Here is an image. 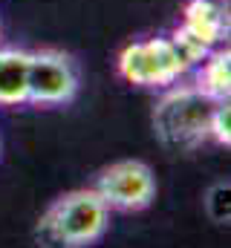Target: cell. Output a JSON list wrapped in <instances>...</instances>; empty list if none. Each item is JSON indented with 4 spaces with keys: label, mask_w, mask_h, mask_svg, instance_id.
Wrapping results in <instances>:
<instances>
[{
    "label": "cell",
    "mask_w": 231,
    "mask_h": 248,
    "mask_svg": "<svg viewBox=\"0 0 231 248\" xmlns=\"http://www.w3.org/2000/svg\"><path fill=\"white\" fill-rule=\"evenodd\" d=\"M110 208L93 187H78L52 202L38 222L41 248H87L104 237Z\"/></svg>",
    "instance_id": "cell-1"
},
{
    "label": "cell",
    "mask_w": 231,
    "mask_h": 248,
    "mask_svg": "<svg viewBox=\"0 0 231 248\" xmlns=\"http://www.w3.org/2000/svg\"><path fill=\"white\" fill-rule=\"evenodd\" d=\"M214 101L194 84H173L153 107V130L171 150H197L208 141Z\"/></svg>",
    "instance_id": "cell-2"
},
{
    "label": "cell",
    "mask_w": 231,
    "mask_h": 248,
    "mask_svg": "<svg viewBox=\"0 0 231 248\" xmlns=\"http://www.w3.org/2000/svg\"><path fill=\"white\" fill-rule=\"evenodd\" d=\"M118 75L127 84L136 87H153V90H168L173 84H179L188 69L176 58L168 35L159 38H145V41H133L118 52L116 61Z\"/></svg>",
    "instance_id": "cell-3"
},
{
    "label": "cell",
    "mask_w": 231,
    "mask_h": 248,
    "mask_svg": "<svg viewBox=\"0 0 231 248\" xmlns=\"http://www.w3.org/2000/svg\"><path fill=\"white\" fill-rule=\"evenodd\" d=\"M81 75L72 55L61 49H35L29 52L26 69V104L61 107L78 95Z\"/></svg>",
    "instance_id": "cell-4"
},
{
    "label": "cell",
    "mask_w": 231,
    "mask_h": 248,
    "mask_svg": "<svg viewBox=\"0 0 231 248\" xmlns=\"http://www.w3.org/2000/svg\"><path fill=\"white\" fill-rule=\"evenodd\" d=\"M107 208L116 211H142L156 196V176L139 159H124L104 168L93 187Z\"/></svg>",
    "instance_id": "cell-5"
},
{
    "label": "cell",
    "mask_w": 231,
    "mask_h": 248,
    "mask_svg": "<svg viewBox=\"0 0 231 248\" xmlns=\"http://www.w3.org/2000/svg\"><path fill=\"white\" fill-rule=\"evenodd\" d=\"M182 26L211 49L229 41V12L220 0H188L182 9Z\"/></svg>",
    "instance_id": "cell-6"
},
{
    "label": "cell",
    "mask_w": 231,
    "mask_h": 248,
    "mask_svg": "<svg viewBox=\"0 0 231 248\" xmlns=\"http://www.w3.org/2000/svg\"><path fill=\"white\" fill-rule=\"evenodd\" d=\"M26 69H29L26 49L0 46V107L26 104Z\"/></svg>",
    "instance_id": "cell-7"
},
{
    "label": "cell",
    "mask_w": 231,
    "mask_h": 248,
    "mask_svg": "<svg viewBox=\"0 0 231 248\" xmlns=\"http://www.w3.org/2000/svg\"><path fill=\"white\" fill-rule=\"evenodd\" d=\"M194 87L205 93L211 101H229L231 95V52L229 46H217L208 52V58L197 66Z\"/></svg>",
    "instance_id": "cell-8"
},
{
    "label": "cell",
    "mask_w": 231,
    "mask_h": 248,
    "mask_svg": "<svg viewBox=\"0 0 231 248\" xmlns=\"http://www.w3.org/2000/svg\"><path fill=\"white\" fill-rule=\"evenodd\" d=\"M168 41H171L173 52H176V58L182 61V66L191 72V69H197L199 63L208 58V52H211V46H205L194 32H188L182 23L176 26V29H171L168 32Z\"/></svg>",
    "instance_id": "cell-9"
},
{
    "label": "cell",
    "mask_w": 231,
    "mask_h": 248,
    "mask_svg": "<svg viewBox=\"0 0 231 248\" xmlns=\"http://www.w3.org/2000/svg\"><path fill=\"white\" fill-rule=\"evenodd\" d=\"M208 139H214L223 147L231 144V104L229 101H214L211 122H208Z\"/></svg>",
    "instance_id": "cell-10"
},
{
    "label": "cell",
    "mask_w": 231,
    "mask_h": 248,
    "mask_svg": "<svg viewBox=\"0 0 231 248\" xmlns=\"http://www.w3.org/2000/svg\"><path fill=\"white\" fill-rule=\"evenodd\" d=\"M229 179L226 182H217V185L208 187V193H205V211H208V217L214 219V222H229L231 211H229Z\"/></svg>",
    "instance_id": "cell-11"
},
{
    "label": "cell",
    "mask_w": 231,
    "mask_h": 248,
    "mask_svg": "<svg viewBox=\"0 0 231 248\" xmlns=\"http://www.w3.org/2000/svg\"><path fill=\"white\" fill-rule=\"evenodd\" d=\"M0 38H3V26H0Z\"/></svg>",
    "instance_id": "cell-12"
}]
</instances>
